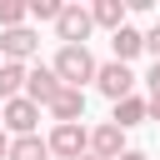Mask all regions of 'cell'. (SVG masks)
Here are the masks:
<instances>
[{"label": "cell", "mask_w": 160, "mask_h": 160, "mask_svg": "<svg viewBox=\"0 0 160 160\" xmlns=\"http://www.w3.org/2000/svg\"><path fill=\"white\" fill-rule=\"evenodd\" d=\"M55 80L60 85H70V90H85L90 80H95V55L85 50V45H60V55H55Z\"/></svg>", "instance_id": "1"}, {"label": "cell", "mask_w": 160, "mask_h": 160, "mask_svg": "<svg viewBox=\"0 0 160 160\" xmlns=\"http://www.w3.org/2000/svg\"><path fill=\"white\" fill-rule=\"evenodd\" d=\"M95 90L115 105V100L135 95V70H130V65H120V60H105V65H95Z\"/></svg>", "instance_id": "2"}, {"label": "cell", "mask_w": 160, "mask_h": 160, "mask_svg": "<svg viewBox=\"0 0 160 160\" xmlns=\"http://www.w3.org/2000/svg\"><path fill=\"white\" fill-rule=\"evenodd\" d=\"M35 125H40V105H30L25 95H15V100H5V105H0V130H5L10 140L35 135Z\"/></svg>", "instance_id": "3"}, {"label": "cell", "mask_w": 160, "mask_h": 160, "mask_svg": "<svg viewBox=\"0 0 160 160\" xmlns=\"http://www.w3.org/2000/svg\"><path fill=\"white\" fill-rule=\"evenodd\" d=\"M45 150H50L55 160H80V155L90 150V130H85V125H55V130L45 135Z\"/></svg>", "instance_id": "4"}, {"label": "cell", "mask_w": 160, "mask_h": 160, "mask_svg": "<svg viewBox=\"0 0 160 160\" xmlns=\"http://www.w3.org/2000/svg\"><path fill=\"white\" fill-rule=\"evenodd\" d=\"M35 55H40V30H30V25L0 30V60H10V65H25V60H35Z\"/></svg>", "instance_id": "5"}, {"label": "cell", "mask_w": 160, "mask_h": 160, "mask_svg": "<svg viewBox=\"0 0 160 160\" xmlns=\"http://www.w3.org/2000/svg\"><path fill=\"white\" fill-rule=\"evenodd\" d=\"M90 5H60V15H55V35H60V45H85L90 40Z\"/></svg>", "instance_id": "6"}, {"label": "cell", "mask_w": 160, "mask_h": 160, "mask_svg": "<svg viewBox=\"0 0 160 160\" xmlns=\"http://www.w3.org/2000/svg\"><path fill=\"white\" fill-rule=\"evenodd\" d=\"M45 110H50V120H55V125H80V120H85V90L60 85V90H55V100H50Z\"/></svg>", "instance_id": "7"}, {"label": "cell", "mask_w": 160, "mask_h": 160, "mask_svg": "<svg viewBox=\"0 0 160 160\" xmlns=\"http://www.w3.org/2000/svg\"><path fill=\"white\" fill-rule=\"evenodd\" d=\"M55 90H60V80H55V70H50V65L25 70V90H20V95H25L30 105H40V110H45V105L55 100Z\"/></svg>", "instance_id": "8"}, {"label": "cell", "mask_w": 160, "mask_h": 160, "mask_svg": "<svg viewBox=\"0 0 160 160\" xmlns=\"http://www.w3.org/2000/svg\"><path fill=\"white\" fill-rule=\"evenodd\" d=\"M125 150H130V145H125V130H115L110 120L90 130V155H95V160H115V155H125Z\"/></svg>", "instance_id": "9"}, {"label": "cell", "mask_w": 160, "mask_h": 160, "mask_svg": "<svg viewBox=\"0 0 160 160\" xmlns=\"http://www.w3.org/2000/svg\"><path fill=\"white\" fill-rule=\"evenodd\" d=\"M125 15H130L125 0H95V5H90V25H100V30H110V35L125 25Z\"/></svg>", "instance_id": "10"}, {"label": "cell", "mask_w": 160, "mask_h": 160, "mask_svg": "<svg viewBox=\"0 0 160 160\" xmlns=\"http://www.w3.org/2000/svg\"><path fill=\"white\" fill-rule=\"evenodd\" d=\"M110 50H115V60H120V65H130V60H135V55L145 50V45H140V30H135V25L125 20V25H120V30L110 35Z\"/></svg>", "instance_id": "11"}, {"label": "cell", "mask_w": 160, "mask_h": 160, "mask_svg": "<svg viewBox=\"0 0 160 160\" xmlns=\"http://www.w3.org/2000/svg\"><path fill=\"white\" fill-rule=\"evenodd\" d=\"M140 120H145V100H140V95L115 100V110H110V125H115V130H135Z\"/></svg>", "instance_id": "12"}, {"label": "cell", "mask_w": 160, "mask_h": 160, "mask_svg": "<svg viewBox=\"0 0 160 160\" xmlns=\"http://www.w3.org/2000/svg\"><path fill=\"white\" fill-rule=\"evenodd\" d=\"M5 160H50V150H45V140H40V130H35V135L10 140V155H5Z\"/></svg>", "instance_id": "13"}, {"label": "cell", "mask_w": 160, "mask_h": 160, "mask_svg": "<svg viewBox=\"0 0 160 160\" xmlns=\"http://www.w3.org/2000/svg\"><path fill=\"white\" fill-rule=\"evenodd\" d=\"M20 90H25V65L0 60V105H5V100H15Z\"/></svg>", "instance_id": "14"}, {"label": "cell", "mask_w": 160, "mask_h": 160, "mask_svg": "<svg viewBox=\"0 0 160 160\" xmlns=\"http://www.w3.org/2000/svg\"><path fill=\"white\" fill-rule=\"evenodd\" d=\"M55 15H60V0H25V20H50L55 25Z\"/></svg>", "instance_id": "15"}, {"label": "cell", "mask_w": 160, "mask_h": 160, "mask_svg": "<svg viewBox=\"0 0 160 160\" xmlns=\"http://www.w3.org/2000/svg\"><path fill=\"white\" fill-rule=\"evenodd\" d=\"M25 25V0H0V30Z\"/></svg>", "instance_id": "16"}, {"label": "cell", "mask_w": 160, "mask_h": 160, "mask_svg": "<svg viewBox=\"0 0 160 160\" xmlns=\"http://www.w3.org/2000/svg\"><path fill=\"white\" fill-rule=\"evenodd\" d=\"M140 45H145V50H150V55L160 60V20H155L150 30H140Z\"/></svg>", "instance_id": "17"}, {"label": "cell", "mask_w": 160, "mask_h": 160, "mask_svg": "<svg viewBox=\"0 0 160 160\" xmlns=\"http://www.w3.org/2000/svg\"><path fill=\"white\" fill-rule=\"evenodd\" d=\"M145 85H150V95H160V60H155V65L145 70Z\"/></svg>", "instance_id": "18"}, {"label": "cell", "mask_w": 160, "mask_h": 160, "mask_svg": "<svg viewBox=\"0 0 160 160\" xmlns=\"http://www.w3.org/2000/svg\"><path fill=\"white\" fill-rule=\"evenodd\" d=\"M145 120H160V95H150V100H145Z\"/></svg>", "instance_id": "19"}, {"label": "cell", "mask_w": 160, "mask_h": 160, "mask_svg": "<svg viewBox=\"0 0 160 160\" xmlns=\"http://www.w3.org/2000/svg\"><path fill=\"white\" fill-rule=\"evenodd\" d=\"M115 160H150L145 150H125V155H115Z\"/></svg>", "instance_id": "20"}, {"label": "cell", "mask_w": 160, "mask_h": 160, "mask_svg": "<svg viewBox=\"0 0 160 160\" xmlns=\"http://www.w3.org/2000/svg\"><path fill=\"white\" fill-rule=\"evenodd\" d=\"M5 155H10V135L0 130V160H5Z\"/></svg>", "instance_id": "21"}, {"label": "cell", "mask_w": 160, "mask_h": 160, "mask_svg": "<svg viewBox=\"0 0 160 160\" xmlns=\"http://www.w3.org/2000/svg\"><path fill=\"white\" fill-rule=\"evenodd\" d=\"M80 160H95V155H90V150H85V155H80Z\"/></svg>", "instance_id": "22"}]
</instances>
